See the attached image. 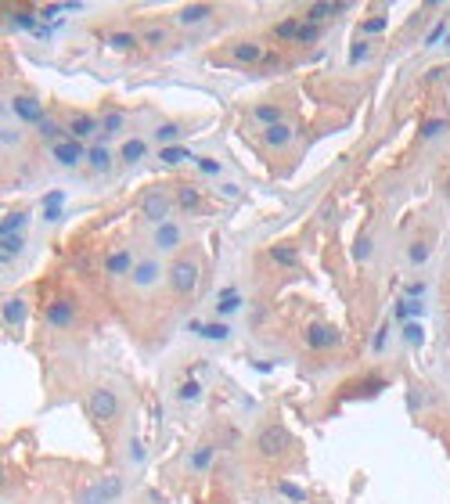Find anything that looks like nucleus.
I'll list each match as a JSON object with an SVG mask.
<instances>
[{"label": "nucleus", "mask_w": 450, "mask_h": 504, "mask_svg": "<svg viewBox=\"0 0 450 504\" xmlns=\"http://www.w3.org/2000/svg\"><path fill=\"white\" fill-rule=\"evenodd\" d=\"M252 451L263 461H281V458H289L292 451H299V443L281 422H263L256 429V436H252Z\"/></svg>", "instance_id": "obj_1"}, {"label": "nucleus", "mask_w": 450, "mask_h": 504, "mask_svg": "<svg viewBox=\"0 0 450 504\" xmlns=\"http://www.w3.org/2000/svg\"><path fill=\"white\" fill-rule=\"evenodd\" d=\"M202 285V267L195 256H177L166 267V289H170L177 299H191Z\"/></svg>", "instance_id": "obj_2"}, {"label": "nucleus", "mask_w": 450, "mask_h": 504, "mask_svg": "<svg viewBox=\"0 0 450 504\" xmlns=\"http://www.w3.org/2000/svg\"><path fill=\"white\" fill-rule=\"evenodd\" d=\"M173 209H177V202H173V191H170V188L151 184V188H144V191L137 195V213L151 223V227H159V223L170 220Z\"/></svg>", "instance_id": "obj_3"}, {"label": "nucleus", "mask_w": 450, "mask_h": 504, "mask_svg": "<svg viewBox=\"0 0 450 504\" xmlns=\"http://www.w3.org/2000/svg\"><path fill=\"white\" fill-rule=\"evenodd\" d=\"M123 493H127L123 472H108V476L94 479L90 486H83V490L76 493V504H116Z\"/></svg>", "instance_id": "obj_4"}, {"label": "nucleus", "mask_w": 450, "mask_h": 504, "mask_svg": "<svg viewBox=\"0 0 450 504\" xmlns=\"http://www.w3.org/2000/svg\"><path fill=\"white\" fill-rule=\"evenodd\" d=\"M87 411L97 425H112L119 414H123V400L119 393L112 385H90V393H87Z\"/></svg>", "instance_id": "obj_5"}, {"label": "nucleus", "mask_w": 450, "mask_h": 504, "mask_svg": "<svg viewBox=\"0 0 450 504\" xmlns=\"http://www.w3.org/2000/svg\"><path fill=\"white\" fill-rule=\"evenodd\" d=\"M184 242H188V227L181 220H166V223H159V227H151V252L155 256H181V249H184Z\"/></svg>", "instance_id": "obj_6"}, {"label": "nucleus", "mask_w": 450, "mask_h": 504, "mask_svg": "<svg viewBox=\"0 0 450 504\" xmlns=\"http://www.w3.org/2000/svg\"><path fill=\"white\" fill-rule=\"evenodd\" d=\"M127 285H130L134 292H141V296H144V292H155L159 285H166V263H162V256H155V252L141 256Z\"/></svg>", "instance_id": "obj_7"}, {"label": "nucleus", "mask_w": 450, "mask_h": 504, "mask_svg": "<svg viewBox=\"0 0 450 504\" xmlns=\"http://www.w3.org/2000/svg\"><path fill=\"white\" fill-rule=\"evenodd\" d=\"M43 321L50 331H73L80 324V299L76 296H54L43 306Z\"/></svg>", "instance_id": "obj_8"}, {"label": "nucleus", "mask_w": 450, "mask_h": 504, "mask_svg": "<svg viewBox=\"0 0 450 504\" xmlns=\"http://www.w3.org/2000/svg\"><path fill=\"white\" fill-rule=\"evenodd\" d=\"M303 346L314 350V353H331V350L343 346V331L328 321H310L303 328Z\"/></svg>", "instance_id": "obj_9"}, {"label": "nucleus", "mask_w": 450, "mask_h": 504, "mask_svg": "<svg viewBox=\"0 0 450 504\" xmlns=\"http://www.w3.org/2000/svg\"><path fill=\"white\" fill-rule=\"evenodd\" d=\"M137 259H141V256H137L130 245H119V249H108V256L101 259V270H105L108 282H130Z\"/></svg>", "instance_id": "obj_10"}, {"label": "nucleus", "mask_w": 450, "mask_h": 504, "mask_svg": "<svg viewBox=\"0 0 450 504\" xmlns=\"http://www.w3.org/2000/svg\"><path fill=\"white\" fill-rule=\"evenodd\" d=\"M87 151H90V144H83V141H76V137H65V141H58V144L47 148L50 162L58 166V170H76V166H83V162H87Z\"/></svg>", "instance_id": "obj_11"}, {"label": "nucleus", "mask_w": 450, "mask_h": 504, "mask_svg": "<svg viewBox=\"0 0 450 504\" xmlns=\"http://www.w3.org/2000/svg\"><path fill=\"white\" fill-rule=\"evenodd\" d=\"M65 134L76 137V141H90L101 137V116H94V112H69V119H65Z\"/></svg>", "instance_id": "obj_12"}, {"label": "nucleus", "mask_w": 450, "mask_h": 504, "mask_svg": "<svg viewBox=\"0 0 450 504\" xmlns=\"http://www.w3.org/2000/svg\"><path fill=\"white\" fill-rule=\"evenodd\" d=\"M227 58H231L235 65H263L267 47H263L259 40H252V36H245V40H231V43H227Z\"/></svg>", "instance_id": "obj_13"}, {"label": "nucleus", "mask_w": 450, "mask_h": 504, "mask_svg": "<svg viewBox=\"0 0 450 504\" xmlns=\"http://www.w3.org/2000/svg\"><path fill=\"white\" fill-rule=\"evenodd\" d=\"M8 104H11V112H15V119H18V123H26V127H36V123L47 116L36 94H22V90H18V94H11V101H8Z\"/></svg>", "instance_id": "obj_14"}, {"label": "nucleus", "mask_w": 450, "mask_h": 504, "mask_svg": "<svg viewBox=\"0 0 450 504\" xmlns=\"http://www.w3.org/2000/svg\"><path fill=\"white\" fill-rule=\"evenodd\" d=\"M137 36H141V47L148 50H159V47H170L173 43V22H141L137 26Z\"/></svg>", "instance_id": "obj_15"}, {"label": "nucleus", "mask_w": 450, "mask_h": 504, "mask_svg": "<svg viewBox=\"0 0 450 504\" xmlns=\"http://www.w3.org/2000/svg\"><path fill=\"white\" fill-rule=\"evenodd\" d=\"M116 166H119V159H116V151H112L105 141H94V144H90V151H87V170H90L94 177H108Z\"/></svg>", "instance_id": "obj_16"}, {"label": "nucleus", "mask_w": 450, "mask_h": 504, "mask_svg": "<svg viewBox=\"0 0 450 504\" xmlns=\"http://www.w3.org/2000/svg\"><path fill=\"white\" fill-rule=\"evenodd\" d=\"M213 15H216L213 4H181L177 15H173V26H181V29H198V26L213 22Z\"/></svg>", "instance_id": "obj_17"}, {"label": "nucleus", "mask_w": 450, "mask_h": 504, "mask_svg": "<svg viewBox=\"0 0 450 504\" xmlns=\"http://www.w3.org/2000/svg\"><path fill=\"white\" fill-rule=\"evenodd\" d=\"M296 137H299V127L289 123V119L277 123V127H270V130H263V144H267L270 151H285V148H292Z\"/></svg>", "instance_id": "obj_18"}, {"label": "nucleus", "mask_w": 450, "mask_h": 504, "mask_svg": "<svg viewBox=\"0 0 450 504\" xmlns=\"http://www.w3.org/2000/svg\"><path fill=\"white\" fill-rule=\"evenodd\" d=\"M216 454H220L216 443H198V446H191V451H188V468L195 476H209L213 465H216Z\"/></svg>", "instance_id": "obj_19"}, {"label": "nucleus", "mask_w": 450, "mask_h": 504, "mask_svg": "<svg viewBox=\"0 0 450 504\" xmlns=\"http://www.w3.org/2000/svg\"><path fill=\"white\" fill-rule=\"evenodd\" d=\"M119 170H130V166H141L148 159V141L144 137H123V144L116 148Z\"/></svg>", "instance_id": "obj_20"}, {"label": "nucleus", "mask_w": 450, "mask_h": 504, "mask_svg": "<svg viewBox=\"0 0 450 504\" xmlns=\"http://www.w3.org/2000/svg\"><path fill=\"white\" fill-rule=\"evenodd\" d=\"M123 130H127V108H119V104H108L105 112H101V137L97 141H112V137H123Z\"/></svg>", "instance_id": "obj_21"}, {"label": "nucleus", "mask_w": 450, "mask_h": 504, "mask_svg": "<svg viewBox=\"0 0 450 504\" xmlns=\"http://www.w3.org/2000/svg\"><path fill=\"white\" fill-rule=\"evenodd\" d=\"M242 310H245V296L231 285V289L220 292V299H216V306H213V317H216V321H231V317H238Z\"/></svg>", "instance_id": "obj_22"}, {"label": "nucleus", "mask_w": 450, "mask_h": 504, "mask_svg": "<svg viewBox=\"0 0 450 504\" xmlns=\"http://www.w3.org/2000/svg\"><path fill=\"white\" fill-rule=\"evenodd\" d=\"M105 47L112 54H134V50H141V36H137V29H108Z\"/></svg>", "instance_id": "obj_23"}, {"label": "nucleus", "mask_w": 450, "mask_h": 504, "mask_svg": "<svg viewBox=\"0 0 450 504\" xmlns=\"http://www.w3.org/2000/svg\"><path fill=\"white\" fill-rule=\"evenodd\" d=\"M252 123H259L263 130H270V127H277V123H285V104H277V101H259V104H252Z\"/></svg>", "instance_id": "obj_24"}, {"label": "nucleus", "mask_w": 450, "mask_h": 504, "mask_svg": "<svg viewBox=\"0 0 450 504\" xmlns=\"http://www.w3.org/2000/svg\"><path fill=\"white\" fill-rule=\"evenodd\" d=\"M188 137V127L184 123H177V119H166V123H159V127H151V141L159 144V148H170V144H181Z\"/></svg>", "instance_id": "obj_25"}, {"label": "nucleus", "mask_w": 450, "mask_h": 504, "mask_svg": "<svg viewBox=\"0 0 450 504\" xmlns=\"http://www.w3.org/2000/svg\"><path fill=\"white\" fill-rule=\"evenodd\" d=\"M33 130H36V137H40V141H43L47 148L69 137V134H65V123H62L58 116H50V112H47V116H43V119H40V123H36Z\"/></svg>", "instance_id": "obj_26"}, {"label": "nucleus", "mask_w": 450, "mask_h": 504, "mask_svg": "<svg viewBox=\"0 0 450 504\" xmlns=\"http://www.w3.org/2000/svg\"><path fill=\"white\" fill-rule=\"evenodd\" d=\"M350 4H310L303 11V22H314V26H328L335 15H346Z\"/></svg>", "instance_id": "obj_27"}, {"label": "nucleus", "mask_w": 450, "mask_h": 504, "mask_svg": "<svg viewBox=\"0 0 450 504\" xmlns=\"http://www.w3.org/2000/svg\"><path fill=\"white\" fill-rule=\"evenodd\" d=\"M173 202H177L181 213H198V209H202V191H198V184H177V188H173Z\"/></svg>", "instance_id": "obj_28"}, {"label": "nucleus", "mask_w": 450, "mask_h": 504, "mask_svg": "<svg viewBox=\"0 0 450 504\" xmlns=\"http://www.w3.org/2000/svg\"><path fill=\"white\" fill-rule=\"evenodd\" d=\"M26 317H29V303H26V296H11V299H4V328H22V324H26Z\"/></svg>", "instance_id": "obj_29"}, {"label": "nucleus", "mask_w": 450, "mask_h": 504, "mask_svg": "<svg viewBox=\"0 0 450 504\" xmlns=\"http://www.w3.org/2000/svg\"><path fill=\"white\" fill-rule=\"evenodd\" d=\"M29 227V209H8L4 220H0V238L8 235H22Z\"/></svg>", "instance_id": "obj_30"}, {"label": "nucleus", "mask_w": 450, "mask_h": 504, "mask_svg": "<svg viewBox=\"0 0 450 504\" xmlns=\"http://www.w3.org/2000/svg\"><path fill=\"white\" fill-rule=\"evenodd\" d=\"M375 58V40H353L350 43V50H346V62H350V69H360V65H368Z\"/></svg>", "instance_id": "obj_31"}, {"label": "nucleus", "mask_w": 450, "mask_h": 504, "mask_svg": "<svg viewBox=\"0 0 450 504\" xmlns=\"http://www.w3.org/2000/svg\"><path fill=\"white\" fill-rule=\"evenodd\" d=\"M267 256H270V263H277V267H299V249H296L292 242H277V245H270Z\"/></svg>", "instance_id": "obj_32"}, {"label": "nucleus", "mask_w": 450, "mask_h": 504, "mask_svg": "<svg viewBox=\"0 0 450 504\" xmlns=\"http://www.w3.org/2000/svg\"><path fill=\"white\" fill-rule=\"evenodd\" d=\"M429 256H432V242H429V238H411L407 249H404V259H407L411 267H425Z\"/></svg>", "instance_id": "obj_33"}, {"label": "nucleus", "mask_w": 450, "mask_h": 504, "mask_svg": "<svg viewBox=\"0 0 450 504\" xmlns=\"http://www.w3.org/2000/svg\"><path fill=\"white\" fill-rule=\"evenodd\" d=\"M299 29H303V15H299V18L292 15V18H281V22H274L270 36H274V40H281V43H296Z\"/></svg>", "instance_id": "obj_34"}, {"label": "nucleus", "mask_w": 450, "mask_h": 504, "mask_svg": "<svg viewBox=\"0 0 450 504\" xmlns=\"http://www.w3.org/2000/svg\"><path fill=\"white\" fill-rule=\"evenodd\" d=\"M385 29H389V11H385V8H382V11H371V15L360 22V36H364V40L382 36Z\"/></svg>", "instance_id": "obj_35"}, {"label": "nucleus", "mask_w": 450, "mask_h": 504, "mask_svg": "<svg viewBox=\"0 0 450 504\" xmlns=\"http://www.w3.org/2000/svg\"><path fill=\"white\" fill-rule=\"evenodd\" d=\"M22 252H26V235H8V238H0V259H4V267L15 263Z\"/></svg>", "instance_id": "obj_36"}, {"label": "nucleus", "mask_w": 450, "mask_h": 504, "mask_svg": "<svg viewBox=\"0 0 450 504\" xmlns=\"http://www.w3.org/2000/svg\"><path fill=\"white\" fill-rule=\"evenodd\" d=\"M385 385H389V378H385V375H371V378H364V382L350 385L346 393H350V397H353V393H357V397H375V393H382Z\"/></svg>", "instance_id": "obj_37"}, {"label": "nucleus", "mask_w": 450, "mask_h": 504, "mask_svg": "<svg viewBox=\"0 0 450 504\" xmlns=\"http://www.w3.org/2000/svg\"><path fill=\"white\" fill-rule=\"evenodd\" d=\"M198 331H202L205 343H216V346L231 339V324H227V321H209V324H202Z\"/></svg>", "instance_id": "obj_38"}, {"label": "nucleus", "mask_w": 450, "mask_h": 504, "mask_svg": "<svg viewBox=\"0 0 450 504\" xmlns=\"http://www.w3.org/2000/svg\"><path fill=\"white\" fill-rule=\"evenodd\" d=\"M195 170H198V177H205V181H220V177H223V162L213 159V155H195Z\"/></svg>", "instance_id": "obj_39"}, {"label": "nucleus", "mask_w": 450, "mask_h": 504, "mask_svg": "<svg viewBox=\"0 0 450 504\" xmlns=\"http://www.w3.org/2000/svg\"><path fill=\"white\" fill-rule=\"evenodd\" d=\"M159 162L162 166H181V162H195V155L184 144H170V148H159Z\"/></svg>", "instance_id": "obj_40"}, {"label": "nucleus", "mask_w": 450, "mask_h": 504, "mask_svg": "<svg viewBox=\"0 0 450 504\" xmlns=\"http://www.w3.org/2000/svg\"><path fill=\"white\" fill-rule=\"evenodd\" d=\"M446 130H450V119H439V116H432V119H425V123H422V130H418V141H425V144H429V141H439V137H443Z\"/></svg>", "instance_id": "obj_41"}, {"label": "nucleus", "mask_w": 450, "mask_h": 504, "mask_svg": "<svg viewBox=\"0 0 450 504\" xmlns=\"http://www.w3.org/2000/svg\"><path fill=\"white\" fill-rule=\"evenodd\" d=\"M277 493L285 497V500H292V504H306V500H310V493H306L303 486L289 483V479H277Z\"/></svg>", "instance_id": "obj_42"}, {"label": "nucleus", "mask_w": 450, "mask_h": 504, "mask_svg": "<svg viewBox=\"0 0 450 504\" xmlns=\"http://www.w3.org/2000/svg\"><path fill=\"white\" fill-rule=\"evenodd\" d=\"M321 36H324V26L303 22V29H299V36H296V47H310V43H317Z\"/></svg>", "instance_id": "obj_43"}, {"label": "nucleus", "mask_w": 450, "mask_h": 504, "mask_svg": "<svg viewBox=\"0 0 450 504\" xmlns=\"http://www.w3.org/2000/svg\"><path fill=\"white\" fill-rule=\"evenodd\" d=\"M371 252H375V238H371V235H360V238L353 242V263H368Z\"/></svg>", "instance_id": "obj_44"}, {"label": "nucleus", "mask_w": 450, "mask_h": 504, "mask_svg": "<svg viewBox=\"0 0 450 504\" xmlns=\"http://www.w3.org/2000/svg\"><path fill=\"white\" fill-rule=\"evenodd\" d=\"M198 397H202V385H198L195 378H188V382L177 389V400H181V404H198Z\"/></svg>", "instance_id": "obj_45"}, {"label": "nucleus", "mask_w": 450, "mask_h": 504, "mask_svg": "<svg viewBox=\"0 0 450 504\" xmlns=\"http://www.w3.org/2000/svg\"><path fill=\"white\" fill-rule=\"evenodd\" d=\"M407 411L411 414H422L425 411V389L422 385H407Z\"/></svg>", "instance_id": "obj_46"}, {"label": "nucleus", "mask_w": 450, "mask_h": 504, "mask_svg": "<svg viewBox=\"0 0 450 504\" xmlns=\"http://www.w3.org/2000/svg\"><path fill=\"white\" fill-rule=\"evenodd\" d=\"M404 343L414 346V350H422L425 346V328L422 324H404Z\"/></svg>", "instance_id": "obj_47"}, {"label": "nucleus", "mask_w": 450, "mask_h": 504, "mask_svg": "<svg viewBox=\"0 0 450 504\" xmlns=\"http://www.w3.org/2000/svg\"><path fill=\"white\" fill-rule=\"evenodd\" d=\"M0 141H4V151H15V148L22 144V127H8V123H4V130H0Z\"/></svg>", "instance_id": "obj_48"}, {"label": "nucleus", "mask_w": 450, "mask_h": 504, "mask_svg": "<svg viewBox=\"0 0 450 504\" xmlns=\"http://www.w3.org/2000/svg\"><path fill=\"white\" fill-rule=\"evenodd\" d=\"M443 33H446V18H439V22H436V26H432V29L425 33V40H422V47H436V40H439Z\"/></svg>", "instance_id": "obj_49"}, {"label": "nucleus", "mask_w": 450, "mask_h": 504, "mask_svg": "<svg viewBox=\"0 0 450 504\" xmlns=\"http://www.w3.org/2000/svg\"><path fill=\"white\" fill-rule=\"evenodd\" d=\"M371 350H375V353H385V350H389V328H385V324H382V328L375 331V339H371Z\"/></svg>", "instance_id": "obj_50"}, {"label": "nucleus", "mask_w": 450, "mask_h": 504, "mask_svg": "<svg viewBox=\"0 0 450 504\" xmlns=\"http://www.w3.org/2000/svg\"><path fill=\"white\" fill-rule=\"evenodd\" d=\"M422 296H425V282H414V285H407V299H414V303H418Z\"/></svg>", "instance_id": "obj_51"}, {"label": "nucleus", "mask_w": 450, "mask_h": 504, "mask_svg": "<svg viewBox=\"0 0 450 504\" xmlns=\"http://www.w3.org/2000/svg\"><path fill=\"white\" fill-rule=\"evenodd\" d=\"M220 195H223V198H242V184H223Z\"/></svg>", "instance_id": "obj_52"}, {"label": "nucleus", "mask_w": 450, "mask_h": 504, "mask_svg": "<svg viewBox=\"0 0 450 504\" xmlns=\"http://www.w3.org/2000/svg\"><path fill=\"white\" fill-rule=\"evenodd\" d=\"M443 73H446V69H429V73H425V80H429V83H436Z\"/></svg>", "instance_id": "obj_53"}, {"label": "nucleus", "mask_w": 450, "mask_h": 504, "mask_svg": "<svg viewBox=\"0 0 450 504\" xmlns=\"http://www.w3.org/2000/svg\"><path fill=\"white\" fill-rule=\"evenodd\" d=\"M443 195H446V202H450V177L443 181Z\"/></svg>", "instance_id": "obj_54"}]
</instances>
